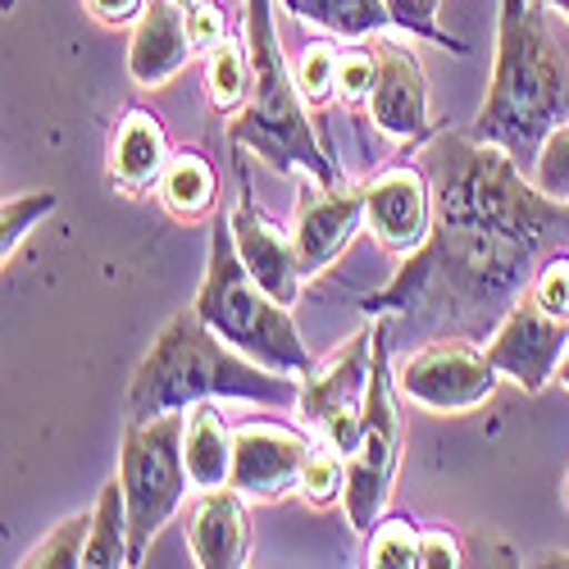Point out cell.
I'll return each mask as SVG.
<instances>
[{
	"label": "cell",
	"mask_w": 569,
	"mask_h": 569,
	"mask_svg": "<svg viewBox=\"0 0 569 569\" xmlns=\"http://www.w3.org/2000/svg\"><path fill=\"white\" fill-rule=\"evenodd\" d=\"M538 242L497 228L433 223L429 242L406 256L383 292L365 297V315L433 319L438 328H497L529 292Z\"/></svg>",
	"instance_id": "cell-1"
},
{
	"label": "cell",
	"mask_w": 569,
	"mask_h": 569,
	"mask_svg": "<svg viewBox=\"0 0 569 569\" xmlns=\"http://www.w3.org/2000/svg\"><path fill=\"white\" fill-rule=\"evenodd\" d=\"M301 397V378L278 373L237 347H228L197 315L178 310L141 356L128 383V419H156L164 410H187L197 401H256L288 410Z\"/></svg>",
	"instance_id": "cell-2"
},
{
	"label": "cell",
	"mask_w": 569,
	"mask_h": 569,
	"mask_svg": "<svg viewBox=\"0 0 569 569\" xmlns=\"http://www.w3.org/2000/svg\"><path fill=\"white\" fill-rule=\"evenodd\" d=\"M419 164L433 182V223L497 228L538 247L547 237H569V201H556L529 182L519 173V160L497 141L433 132L423 137Z\"/></svg>",
	"instance_id": "cell-3"
},
{
	"label": "cell",
	"mask_w": 569,
	"mask_h": 569,
	"mask_svg": "<svg viewBox=\"0 0 569 569\" xmlns=\"http://www.w3.org/2000/svg\"><path fill=\"white\" fill-rule=\"evenodd\" d=\"M569 123V64L547 28L542 0H501L497 64L488 101L473 119L479 141H497L515 160H538L551 128Z\"/></svg>",
	"instance_id": "cell-4"
},
{
	"label": "cell",
	"mask_w": 569,
	"mask_h": 569,
	"mask_svg": "<svg viewBox=\"0 0 569 569\" xmlns=\"http://www.w3.org/2000/svg\"><path fill=\"white\" fill-rule=\"evenodd\" d=\"M247 46H251L256 78H251V101L228 123L232 147L256 151L278 173H306L328 187L342 182L338 164L323 156L319 137L310 128L297 73H288V60H282L269 0H247Z\"/></svg>",
	"instance_id": "cell-5"
},
{
	"label": "cell",
	"mask_w": 569,
	"mask_h": 569,
	"mask_svg": "<svg viewBox=\"0 0 569 569\" xmlns=\"http://www.w3.org/2000/svg\"><path fill=\"white\" fill-rule=\"evenodd\" d=\"M197 315L228 347H237L242 356L278 373H306L315 365L288 306L273 301L256 282V273L242 264V256H237L228 214H214V228H210V260L197 292Z\"/></svg>",
	"instance_id": "cell-6"
},
{
	"label": "cell",
	"mask_w": 569,
	"mask_h": 569,
	"mask_svg": "<svg viewBox=\"0 0 569 569\" xmlns=\"http://www.w3.org/2000/svg\"><path fill=\"white\" fill-rule=\"evenodd\" d=\"M187 410H164L156 419H128L119 447V483L128 501V556L132 565L147 560V547L182 506L192 473L182 456Z\"/></svg>",
	"instance_id": "cell-7"
},
{
	"label": "cell",
	"mask_w": 569,
	"mask_h": 569,
	"mask_svg": "<svg viewBox=\"0 0 569 569\" xmlns=\"http://www.w3.org/2000/svg\"><path fill=\"white\" fill-rule=\"evenodd\" d=\"M388 373V319L373 315V373H369V397H365V419H360V438L356 451L347 456V519L356 533H373L378 515H383L397 479V456H401V419L392 401Z\"/></svg>",
	"instance_id": "cell-8"
},
{
	"label": "cell",
	"mask_w": 569,
	"mask_h": 569,
	"mask_svg": "<svg viewBox=\"0 0 569 569\" xmlns=\"http://www.w3.org/2000/svg\"><path fill=\"white\" fill-rule=\"evenodd\" d=\"M369 373H373V328L351 333L333 356L301 373L297 410H301V423L310 429V438L338 447L342 456L356 451L365 397H369Z\"/></svg>",
	"instance_id": "cell-9"
},
{
	"label": "cell",
	"mask_w": 569,
	"mask_h": 569,
	"mask_svg": "<svg viewBox=\"0 0 569 569\" xmlns=\"http://www.w3.org/2000/svg\"><path fill=\"white\" fill-rule=\"evenodd\" d=\"M501 383V369L488 360L483 347H473L456 333L429 338L397 373V388L406 401L433 415H465L479 410Z\"/></svg>",
	"instance_id": "cell-10"
},
{
	"label": "cell",
	"mask_w": 569,
	"mask_h": 569,
	"mask_svg": "<svg viewBox=\"0 0 569 569\" xmlns=\"http://www.w3.org/2000/svg\"><path fill=\"white\" fill-rule=\"evenodd\" d=\"M565 347H569V319L551 315L529 288L501 315V323L488 333L483 351L501 369V378H515L525 392H542L556 378Z\"/></svg>",
	"instance_id": "cell-11"
},
{
	"label": "cell",
	"mask_w": 569,
	"mask_h": 569,
	"mask_svg": "<svg viewBox=\"0 0 569 569\" xmlns=\"http://www.w3.org/2000/svg\"><path fill=\"white\" fill-rule=\"evenodd\" d=\"M310 438L278 419H251L232 429V488L247 501H278L301 488Z\"/></svg>",
	"instance_id": "cell-12"
},
{
	"label": "cell",
	"mask_w": 569,
	"mask_h": 569,
	"mask_svg": "<svg viewBox=\"0 0 569 569\" xmlns=\"http://www.w3.org/2000/svg\"><path fill=\"white\" fill-rule=\"evenodd\" d=\"M365 223V187L356 192V187L347 182H306L301 187V201H297V228H292V242H297V264L306 278L323 273L328 264H333L347 247L351 237L360 232Z\"/></svg>",
	"instance_id": "cell-13"
},
{
	"label": "cell",
	"mask_w": 569,
	"mask_h": 569,
	"mask_svg": "<svg viewBox=\"0 0 569 569\" xmlns=\"http://www.w3.org/2000/svg\"><path fill=\"white\" fill-rule=\"evenodd\" d=\"M365 223L397 256H410L433 232V182L423 164H401L365 187Z\"/></svg>",
	"instance_id": "cell-14"
},
{
	"label": "cell",
	"mask_w": 569,
	"mask_h": 569,
	"mask_svg": "<svg viewBox=\"0 0 569 569\" xmlns=\"http://www.w3.org/2000/svg\"><path fill=\"white\" fill-rule=\"evenodd\" d=\"M369 119L388 137L419 141L433 137V114H429V78L415 51L383 41L373 51V91H369Z\"/></svg>",
	"instance_id": "cell-15"
},
{
	"label": "cell",
	"mask_w": 569,
	"mask_h": 569,
	"mask_svg": "<svg viewBox=\"0 0 569 569\" xmlns=\"http://www.w3.org/2000/svg\"><path fill=\"white\" fill-rule=\"evenodd\" d=\"M232 223V242H237V256H242V264L256 273V282L282 306H297L301 297V264H297V242L288 232H282L269 214L256 210L251 192L232 206L228 214Z\"/></svg>",
	"instance_id": "cell-16"
},
{
	"label": "cell",
	"mask_w": 569,
	"mask_h": 569,
	"mask_svg": "<svg viewBox=\"0 0 569 569\" xmlns=\"http://www.w3.org/2000/svg\"><path fill=\"white\" fill-rule=\"evenodd\" d=\"M187 547L201 569H242L251 551L247 497L232 483L201 492V501L187 515Z\"/></svg>",
	"instance_id": "cell-17"
},
{
	"label": "cell",
	"mask_w": 569,
	"mask_h": 569,
	"mask_svg": "<svg viewBox=\"0 0 569 569\" xmlns=\"http://www.w3.org/2000/svg\"><path fill=\"white\" fill-rule=\"evenodd\" d=\"M187 56H192L187 10L178 0H147L128 41V78L137 87H160L187 64Z\"/></svg>",
	"instance_id": "cell-18"
},
{
	"label": "cell",
	"mask_w": 569,
	"mask_h": 569,
	"mask_svg": "<svg viewBox=\"0 0 569 569\" xmlns=\"http://www.w3.org/2000/svg\"><path fill=\"white\" fill-rule=\"evenodd\" d=\"M169 164V137L151 110H128L110 141V182L119 192H151Z\"/></svg>",
	"instance_id": "cell-19"
},
{
	"label": "cell",
	"mask_w": 569,
	"mask_h": 569,
	"mask_svg": "<svg viewBox=\"0 0 569 569\" xmlns=\"http://www.w3.org/2000/svg\"><path fill=\"white\" fill-rule=\"evenodd\" d=\"M182 456L192 488H228L232 483V429L219 410V401H197L187 406V433H182Z\"/></svg>",
	"instance_id": "cell-20"
},
{
	"label": "cell",
	"mask_w": 569,
	"mask_h": 569,
	"mask_svg": "<svg viewBox=\"0 0 569 569\" xmlns=\"http://www.w3.org/2000/svg\"><path fill=\"white\" fill-rule=\"evenodd\" d=\"M156 192H160V206L178 223H197V219H206L214 210V197H219L214 164L201 151H178V156H169Z\"/></svg>",
	"instance_id": "cell-21"
},
{
	"label": "cell",
	"mask_w": 569,
	"mask_h": 569,
	"mask_svg": "<svg viewBox=\"0 0 569 569\" xmlns=\"http://www.w3.org/2000/svg\"><path fill=\"white\" fill-rule=\"evenodd\" d=\"M288 14H297L301 23H315L333 37H347V41H360V37H373L392 23L383 0H278Z\"/></svg>",
	"instance_id": "cell-22"
},
{
	"label": "cell",
	"mask_w": 569,
	"mask_h": 569,
	"mask_svg": "<svg viewBox=\"0 0 569 569\" xmlns=\"http://www.w3.org/2000/svg\"><path fill=\"white\" fill-rule=\"evenodd\" d=\"M82 565L106 569V565H132L128 556V501H123V483L119 473L101 488L97 510H91V538L82 551Z\"/></svg>",
	"instance_id": "cell-23"
},
{
	"label": "cell",
	"mask_w": 569,
	"mask_h": 569,
	"mask_svg": "<svg viewBox=\"0 0 569 569\" xmlns=\"http://www.w3.org/2000/svg\"><path fill=\"white\" fill-rule=\"evenodd\" d=\"M251 78H256L251 46H237L228 37V41H219L214 51H210V60H206V87H210L214 110H223V114L242 110L251 101Z\"/></svg>",
	"instance_id": "cell-24"
},
{
	"label": "cell",
	"mask_w": 569,
	"mask_h": 569,
	"mask_svg": "<svg viewBox=\"0 0 569 569\" xmlns=\"http://www.w3.org/2000/svg\"><path fill=\"white\" fill-rule=\"evenodd\" d=\"M87 538H91V515H69L64 525H56L19 560V569H73V565H82Z\"/></svg>",
	"instance_id": "cell-25"
},
{
	"label": "cell",
	"mask_w": 569,
	"mask_h": 569,
	"mask_svg": "<svg viewBox=\"0 0 569 569\" xmlns=\"http://www.w3.org/2000/svg\"><path fill=\"white\" fill-rule=\"evenodd\" d=\"M301 497L310 506H333V501L347 497V456L338 447L315 438V447L306 456V469H301Z\"/></svg>",
	"instance_id": "cell-26"
},
{
	"label": "cell",
	"mask_w": 569,
	"mask_h": 569,
	"mask_svg": "<svg viewBox=\"0 0 569 569\" xmlns=\"http://www.w3.org/2000/svg\"><path fill=\"white\" fill-rule=\"evenodd\" d=\"M365 565H373V569H410V565H419V529H415V519L392 515V519H383V525H373Z\"/></svg>",
	"instance_id": "cell-27"
},
{
	"label": "cell",
	"mask_w": 569,
	"mask_h": 569,
	"mask_svg": "<svg viewBox=\"0 0 569 569\" xmlns=\"http://www.w3.org/2000/svg\"><path fill=\"white\" fill-rule=\"evenodd\" d=\"M56 192H28V197H10L6 210H0V260L10 264V256L23 247V237L56 210Z\"/></svg>",
	"instance_id": "cell-28"
},
{
	"label": "cell",
	"mask_w": 569,
	"mask_h": 569,
	"mask_svg": "<svg viewBox=\"0 0 569 569\" xmlns=\"http://www.w3.org/2000/svg\"><path fill=\"white\" fill-rule=\"evenodd\" d=\"M383 6H388L397 28H406V32L423 37V41H438V46H447V51L465 56V41L451 37L447 28H438V6H442V0H383Z\"/></svg>",
	"instance_id": "cell-29"
},
{
	"label": "cell",
	"mask_w": 569,
	"mask_h": 569,
	"mask_svg": "<svg viewBox=\"0 0 569 569\" xmlns=\"http://www.w3.org/2000/svg\"><path fill=\"white\" fill-rule=\"evenodd\" d=\"M533 182L542 187L547 197L569 201V123H560V128L547 132L542 151L533 160Z\"/></svg>",
	"instance_id": "cell-30"
},
{
	"label": "cell",
	"mask_w": 569,
	"mask_h": 569,
	"mask_svg": "<svg viewBox=\"0 0 569 569\" xmlns=\"http://www.w3.org/2000/svg\"><path fill=\"white\" fill-rule=\"evenodd\" d=\"M297 87L310 106L328 101L338 91V51L333 46H310L301 56V69H297Z\"/></svg>",
	"instance_id": "cell-31"
},
{
	"label": "cell",
	"mask_w": 569,
	"mask_h": 569,
	"mask_svg": "<svg viewBox=\"0 0 569 569\" xmlns=\"http://www.w3.org/2000/svg\"><path fill=\"white\" fill-rule=\"evenodd\" d=\"M533 297H538L551 315L569 319V256H551V260L538 269V278H533Z\"/></svg>",
	"instance_id": "cell-32"
},
{
	"label": "cell",
	"mask_w": 569,
	"mask_h": 569,
	"mask_svg": "<svg viewBox=\"0 0 569 569\" xmlns=\"http://www.w3.org/2000/svg\"><path fill=\"white\" fill-rule=\"evenodd\" d=\"M187 37H192V51H214L219 41H228V14L214 0H201L187 10Z\"/></svg>",
	"instance_id": "cell-33"
},
{
	"label": "cell",
	"mask_w": 569,
	"mask_h": 569,
	"mask_svg": "<svg viewBox=\"0 0 569 569\" xmlns=\"http://www.w3.org/2000/svg\"><path fill=\"white\" fill-rule=\"evenodd\" d=\"M369 91H373V56L369 51L338 56V97L342 101H369Z\"/></svg>",
	"instance_id": "cell-34"
},
{
	"label": "cell",
	"mask_w": 569,
	"mask_h": 569,
	"mask_svg": "<svg viewBox=\"0 0 569 569\" xmlns=\"http://www.w3.org/2000/svg\"><path fill=\"white\" fill-rule=\"evenodd\" d=\"M456 565H460V542L447 529L419 533V569H456Z\"/></svg>",
	"instance_id": "cell-35"
},
{
	"label": "cell",
	"mask_w": 569,
	"mask_h": 569,
	"mask_svg": "<svg viewBox=\"0 0 569 569\" xmlns=\"http://www.w3.org/2000/svg\"><path fill=\"white\" fill-rule=\"evenodd\" d=\"M87 14L106 23V28H123L132 19H141V10H147V0H82Z\"/></svg>",
	"instance_id": "cell-36"
},
{
	"label": "cell",
	"mask_w": 569,
	"mask_h": 569,
	"mask_svg": "<svg viewBox=\"0 0 569 569\" xmlns=\"http://www.w3.org/2000/svg\"><path fill=\"white\" fill-rule=\"evenodd\" d=\"M556 378H560V388H569V347H565V356L556 365Z\"/></svg>",
	"instance_id": "cell-37"
},
{
	"label": "cell",
	"mask_w": 569,
	"mask_h": 569,
	"mask_svg": "<svg viewBox=\"0 0 569 569\" xmlns=\"http://www.w3.org/2000/svg\"><path fill=\"white\" fill-rule=\"evenodd\" d=\"M533 565H569V556H556V551H551V556H538Z\"/></svg>",
	"instance_id": "cell-38"
},
{
	"label": "cell",
	"mask_w": 569,
	"mask_h": 569,
	"mask_svg": "<svg viewBox=\"0 0 569 569\" xmlns=\"http://www.w3.org/2000/svg\"><path fill=\"white\" fill-rule=\"evenodd\" d=\"M542 6H547V10H560V14L569 19V0H542Z\"/></svg>",
	"instance_id": "cell-39"
},
{
	"label": "cell",
	"mask_w": 569,
	"mask_h": 569,
	"mask_svg": "<svg viewBox=\"0 0 569 569\" xmlns=\"http://www.w3.org/2000/svg\"><path fill=\"white\" fill-rule=\"evenodd\" d=\"M178 6H182V10H192V6H201V0H178Z\"/></svg>",
	"instance_id": "cell-40"
},
{
	"label": "cell",
	"mask_w": 569,
	"mask_h": 569,
	"mask_svg": "<svg viewBox=\"0 0 569 569\" xmlns=\"http://www.w3.org/2000/svg\"><path fill=\"white\" fill-rule=\"evenodd\" d=\"M565 506H569V479H565Z\"/></svg>",
	"instance_id": "cell-41"
}]
</instances>
